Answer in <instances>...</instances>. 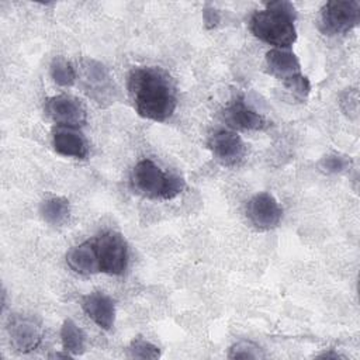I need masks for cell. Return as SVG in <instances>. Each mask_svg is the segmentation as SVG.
I'll return each instance as SVG.
<instances>
[{
    "instance_id": "1",
    "label": "cell",
    "mask_w": 360,
    "mask_h": 360,
    "mask_svg": "<svg viewBox=\"0 0 360 360\" xmlns=\"http://www.w3.org/2000/svg\"><path fill=\"white\" fill-rule=\"evenodd\" d=\"M127 89L136 112L146 120L165 122L176 111L177 91L174 82L160 68H132Z\"/></svg>"
},
{
    "instance_id": "2",
    "label": "cell",
    "mask_w": 360,
    "mask_h": 360,
    "mask_svg": "<svg viewBox=\"0 0 360 360\" xmlns=\"http://www.w3.org/2000/svg\"><path fill=\"white\" fill-rule=\"evenodd\" d=\"M297 11L285 0L269 1L264 10L255 11L250 17V31L260 41L274 48L288 49L297 41Z\"/></svg>"
},
{
    "instance_id": "3",
    "label": "cell",
    "mask_w": 360,
    "mask_h": 360,
    "mask_svg": "<svg viewBox=\"0 0 360 360\" xmlns=\"http://www.w3.org/2000/svg\"><path fill=\"white\" fill-rule=\"evenodd\" d=\"M129 184L134 193L149 200H172L186 187L183 177L163 172L150 159H142L134 166Z\"/></svg>"
},
{
    "instance_id": "4",
    "label": "cell",
    "mask_w": 360,
    "mask_h": 360,
    "mask_svg": "<svg viewBox=\"0 0 360 360\" xmlns=\"http://www.w3.org/2000/svg\"><path fill=\"white\" fill-rule=\"evenodd\" d=\"M360 22V3L356 0L326 1L319 14V30L325 35L346 34Z\"/></svg>"
},
{
    "instance_id": "5",
    "label": "cell",
    "mask_w": 360,
    "mask_h": 360,
    "mask_svg": "<svg viewBox=\"0 0 360 360\" xmlns=\"http://www.w3.org/2000/svg\"><path fill=\"white\" fill-rule=\"evenodd\" d=\"M100 271L110 276H121L128 267V245L124 236L115 231H107L94 239Z\"/></svg>"
},
{
    "instance_id": "6",
    "label": "cell",
    "mask_w": 360,
    "mask_h": 360,
    "mask_svg": "<svg viewBox=\"0 0 360 360\" xmlns=\"http://www.w3.org/2000/svg\"><path fill=\"white\" fill-rule=\"evenodd\" d=\"M82 86L84 93L100 105L114 103L117 89L107 68L94 59L82 62Z\"/></svg>"
},
{
    "instance_id": "7",
    "label": "cell",
    "mask_w": 360,
    "mask_h": 360,
    "mask_svg": "<svg viewBox=\"0 0 360 360\" xmlns=\"http://www.w3.org/2000/svg\"><path fill=\"white\" fill-rule=\"evenodd\" d=\"M7 332L11 346L20 353H30L35 350L42 342V326L30 315L13 314L8 318Z\"/></svg>"
},
{
    "instance_id": "8",
    "label": "cell",
    "mask_w": 360,
    "mask_h": 360,
    "mask_svg": "<svg viewBox=\"0 0 360 360\" xmlns=\"http://www.w3.org/2000/svg\"><path fill=\"white\" fill-rule=\"evenodd\" d=\"M48 117L59 127L79 128L86 124L87 114L84 105L73 96L58 94L52 96L45 103Z\"/></svg>"
},
{
    "instance_id": "9",
    "label": "cell",
    "mask_w": 360,
    "mask_h": 360,
    "mask_svg": "<svg viewBox=\"0 0 360 360\" xmlns=\"http://www.w3.org/2000/svg\"><path fill=\"white\" fill-rule=\"evenodd\" d=\"M283 210L270 193H257L246 204V217L259 231L276 228L281 221Z\"/></svg>"
},
{
    "instance_id": "10",
    "label": "cell",
    "mask_w": 360,
    "mask_h": 360,
    "mask_svg": "<svg viewBox=\"0 0 360 360\" xmlns=\"http://www.w3.org/2000/svg\"><path fill=\"white\" fill-rule=\"evenodd\" d=\"M208 148L215 160L222 166H236L246 152L242 138L236 132L226 129H219L211 135Z\"/></svg>"
},
{
    "instance_id": "11",
    "label": "cell",
    "mask_w": 360,
    "mask_h": 360,
    "mask_svg": "<svg viewBox=\"0 0 360 360\" xmlns=\"http://www.w3.org/2000/svg\"><path fill=\"white\" fill-rule=\"evenodd\" d=\"M82 309L101 329L110 330L115 322V301L105 292L93 291L82 297Z\"/></svg>"
},
{
    "instance_id": "12",
    "label": "cell",
    "mask_w": 360,
    "mask_h": 360,
    "mask_svg": "<svg viewBox=\"0 0 360 360\" xmlns=\"http://www.w3.org/2000/svg\"><path fill=\"white\" fill-rule=\"evenodd\" d=\"M52 146L53 149L66 158L84 159L89 155V145L83 134L77 128L59 127L52 132Z\"/></svg>"
},
{
    "instance_id": "13",
    "label": "cell",
    "mask_w": 360,
    "mask_h": 360,
    "mask_svg": "<svg viewBox=\"0 0 360 360\" xmlns=\"http://www.w3.org/2000/svg\"><path fill=\"white\" fill-rule=\"evenodd\" d=\"M224 120L231 128L243 131H262L269 125L267 120L250 108L242 98L235 100L225 108Z\"/></svg>"
},
{
    "instance_id": "14",
    "label": "cell",
    "mask_w": 360,
    "mask_h": 360,
    "mask_svg": "<svg viewBox=\"0 0 360 360\" xmlns=\"http://www.w3.org/2000/svg\"><path fill=\"white\" fill-rule=\"evenodd\" d=\"M66 264L70 267V270L80 276H91L100 273L94 240H84L70 248L66 253Z\"/></svg>"
},
{
    "instance_id": "15",
    "label": "cell",
    "mask_w": 360,
    "mask_h": 360,
    "mask_svg": "<svg viewBox=\"0 0 360 360\" xmlns=\"http://www.w3.org/2000/svg\"><path fill=\"white\" fill-rule=\"evenodd\" d=\"M267 72L281 82L301 73V65L294 52L290 49L273 48L266 53Z\"/></svg>"
},
{
    "instance_id": "16",
    "label": "cell",
    "mask_w": 360,
    "mask_h": 360,
    "mask_svg": "<svg viewBox=\"0 0 360 360\" xmlns=\"http://www.w3.org/2000/svg\"><path fill=\"white\" fill-rule=\"evenodd\" d=\"M39 214L46 224L52 226H60L69 219L70 202L68 198L60 195L48 197L41 202Z\"/></svg>"
},
{
    "instance_id": "17",
    "label": "cell",
    "mask_w": 360,
    "mask_h": 360,
    "mask_svg": "<svg viewBox=\"0 0 360 360\" xmlns=\"http://www.w3.org/2000/svg\"><path fill=\"white\" fill-rule=\"evenodd\" d=\"M60 342L62 349L70 353L73 357L79 356L86 349V333L72 319H65L60 326Z\"/></svg>"
},
{
    "instance_id": "18",
    "label": "cell",
    "mask_w": 360,
    "mask_h": 360,
    "mask_svg": "<svg viewBox=\"0 0 360 360\" xmlns=\"http://www.w3.org/2000/svg\"><path fill=\"white\" fill-rule=\"evenodd\" d=\"M49 73L52 80L60 87H70L76 83V79H77L73 65L62 56L53 58L49 66Z\"/></svg>"
},
{
    "instance_id": "19",
    "label": "cell",
    "mask_w": 360,
    "mask_h": 360,
    "mask_svg": "<svg viewBox=\"0 0 360 360\" xmlns=\"http://www.w3.org/2000/svg\"><path fill=\"white\" fill-rule=\"evenodd\" d=\"M127 356L131 359H158L160 350L152 342L143 338H135L127 347Z\"/></svg>"
},
{
    "instance_id": "20",
    "label": "cell",
    "mask_w": 360,
    "mask_h": 360,
    "mask_svg": "<svg viewBox=\"0 0 360 360\" xmlns=\"http://www.w3.org/2000/svg\"><path fill=\"white\" fill-rule=\"evenodd\" d=\"M262 347L252 340H239L229 347L228 359H264Z\"/></svg>"
},
{
    "instance_id": "21",
    "label": "cell",
    "mask_w": 360,
    "mask_h": 360,
    "mask_svg": "<svg viewBox=\"0 0 360 360\" xmlns=\"http://www.w3.org/2000/svg\"><path fill=\"white\" fill-rule=\"evenodd\" d=\"M350 165H352V160L347 156H343L340 153L325 155L319 162V167L329 174L343 173L350 167Z\"/></svg>"
},
{
    "instance_id": "22",
    "label": "cell",
    "mask_w": 360,
    "mask_h": 360,
    "mask_svg": "<svg viewBox=\"0 0 360 360\" xmlns=\"http://www.w3.org/2000/svg\"><path fill=\"white\" fill-rule=\"evenodd\" d=\"M283 84L294 97H297L300 100H305L311 91V82L302 73H298V75L287 79L285 82H283Z\"/></svg>"
},
{
    "instance_id": "23",
    "label": "cell",
    "mask_w": 360,
    "mask_h": 360,
    "mask_svg": "<svg viewBox=\"0 0 360 360\" xmlns=\"http://www.w3.org/2000/svg\"><path fill=\"white\" fill-rule=\"evenodd\" d=\"M202 18H204L205 28H214L219 22V13L214 7L207 6L202 11Z\"/></svg>"
},
{
    "instance_id": "24",
    "label": "cell",
    "mask_w": 360,
    "mask_h": 360,
    "mask_svg": "<svg viewBox=\"0 0 360 360\" xmlns=\"http://www.w3.org/2000/svg\"><path fill=\"white\" fill-rule=\"evenodd\" d=\"M318 357L319 359H345V356H342V354H339L336 352H332V350L321 353V354H318Z\"/></svg>"
}]
</instances>
